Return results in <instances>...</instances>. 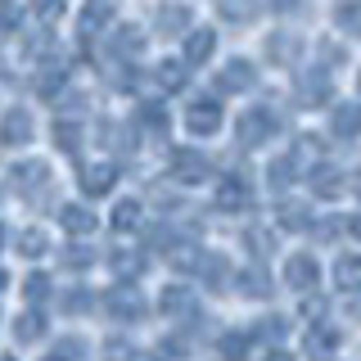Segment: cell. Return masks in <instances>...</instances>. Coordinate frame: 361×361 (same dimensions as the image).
I'll list each match as a JSON object with an SVG mask.
<instances>
[{
  "instance_id": "cell-1",
  "label": "cell",
  "mask_w": 361,
  "mask_h": 361,
  "mask_svg": "<svg viewBox=\"0 0 361 361\" xmlns=\"http://www.w3.org/2000/svg\"><path fill=\"white\" fill-rule=\"evenodd\" d=\"M285 285L298 289V293H312L321 285V262H316V253H289L285 257Z\"/></svg>"
},
{
  "instance_id": "cell-2",
  "label": "cell",
  "mask_w": 361,
  "mask_h": 361,
  "mask_svg": "<svg viewBox=\"0 0 361 361\" xmlns=\"http://www.w3.org/2000/svg\"><path fill=\"white\" fill-rule=\"evenodd\" d=\"M9 176H14V190L23 199H45L50 195V167L45 163H18Z\"/></svg>"
},
{
  "instance_id": "cell-3",
  "label": "cell",
  "mask_w": 361,
  "mask_h": 361,
  "mask_svg": "<svg viewBox=\"0 0 361 361\" xmlns=\"http://www.w3.org/2000/svg\"><path fill=\"white\" fill-rule=\"evenodd\" d=\"M271 131H276V118H271L267 109H248L244 118L235 122V135H240V145H244V149H253V145L271 140Z\"/></svg>"
},
{
  "instance_id": "cell-4",
  "label": "cell",
  "mask_w": 361,
  "mask_h": 361,
  "mask_svg": "<svg viewBox=\"0 0 361 361\" xmlns=\"http://www.w3.org/2000/svg\"><path fill=\"white\" fill-rule=\"evenodd\" d=\"M208 172H212V163L199 149H176L172 154V180H180V185H199V180H208Z\"/></svg>"
},
{
  "instance_id": "cell-5",
  "label": "cell",
  "mask_w": 361,
  "mask_h": 361,
  "mask_svg": "<svg viewBox=\"0 0 361 361\" xmlns=\"http://www.w3.org/2000/svg\"><path fill=\"white\" fill-rule=\"evenodd\" d=\"M185 127H190V135L221 131V104H217V99H195V104L185 109Z\"/></svg>"
},
{
  "instance_id": "cell-6",
  "label": "cell",
  "mask_w": 361,
  "mask_h": 361,
  "mask_svg": "<svg viewBox=\"0 0 361 361\" xmlns=\"http://www.w3.org/2000/svg\"><path fill=\"white\" fill-rule=\"evenodd\" d=\"M32 135H37V122H32V113L27 109H9L5 118H0V145H27Z\"/></svg>"
},
{
  "instance_id": "cell-7",
  "label": "cell",
  "mask_w": 361,
  "mask_h": 361,
  "mask_svg": "<svg viewBox=\"0 0 361 361\" xmlns=\"http://www.w3.org/2000/svg\"><path fill=\"white\" fill-rule=\"evenodd\" d=\"M253 82H257V73H253V63L248 59H231L217 73V90L221 95H240V90H253Z\"/></svg>"
},
{
  "instance_id": "cell-8",
  "label": "cell",
  "mask_w": 361,
  "mask_h": 361,
  "mask_svg": "<svg viewBox=\"0 0 361 361\" xmlns=\"http://www.w3.org/2000/svg\"><path fill=\"white\" fill-rule=\"evenodd\" d=\"M307 185H312L316 199H343V195H348V176L334 172V167H325V163L307 172Z\"/></svg>"
},
{
  "instance_id": "cell-9",
  "label": "cell",
  "mask_w": 361,
  "mask_h": 361,
  "mask_svg": "<svg viewBox=\"0 0 361 361\" xmlns=\"http://www.w3.org/2000/svg\"><path fill=\"white\" fill-rule=\"evenodd\" d=\"M104 307H109V316H113V321H140V316H145V298H140L135 289L118 285V289L109 293V302H104Z\"/></svg>"
},
{
  "instance_id": "cell-10",
  "label": "cell",
  "mask_w": 361,
  "mask_h": 361,
  "mask_svg": "<svg viewBox=\"0 0 361 361\" xmlns=\"http://www.w3.org/2000/svg\"><path fill=\"white\" fill-rule=\"evenodd\" d=\"M212 54H217V32L212 27H190L185 32V63L199 68V63H208Z\"/></svg>"
},
{
  "instance_id": "cell-11",
  "label": "cell",
  "mask_w": 361,
  "mask_h": 361,
  "mask_svg": "<svg viewBox=\"0 0 361 361\" xmlns=\"http://www.w3.org/2000/svg\"><path fill=\"white\" fill-rule=\"evenodd\" d=\"M113 185H118V167L113 163H95L82 172V195H90V199H104Z\"/></svg>"
},
{
  "instance_id": "cell-12",
  "label": "cell",
  "mask_w": 361,
  "mask_h": 361,
  "mask_svg": "<svg viewBox=\"0 0 361 361\" xmlns=\"http://www.w3.org/2000/svg\"><path fill=\"white\" fill-rule=\"evenodd\" d=\"M248 203H253V190H248L244 176H226L221 185H217V208L240 212V208H248Z\"/></svg>"
},
{
  "instance_id": "cell-13",
  "label": "cell",
  "mask_w": 361,
  "mask_h": 361,
  "mask_svg": "<svg viewBox=\"0 0 361 361\" xmlns=\"http://www.w3.org/2000/svg\"><path fill=\"white\" fill-rule=\"evenodd\" d=\"M330 131L338 140H361V104H338L330 118Z\"/></svg>"
},
{
  "instance_id": "cell-14",
  "label": "cell",
  "mask_w": 361,
  "mask_h": 361,
  "mask_svg": "<svg viewBox=\"0 0 361 361\" xmlns=\"http://www.w3.org/2000/svg\"><path fill=\"white\" fill-rule=\"evenodd\" d=\"M59 226L68 235H90V231H95V212H90L86 203H63V208H59Z\"/></svg>"
},
{
  "instance_id": "cell-15",
  "label": "cell",
  "mask_w": 361,
  "mask_h": 361,
  "mask_svg": "<svg viewBox=\"0 0 361 361\" xmlns=\"http://www.w3.org/2000/svg\"><path fill=\"white\" fill-rule=\"evenodd\" d=\"M158 307H163L167 321H176V316H190V312H195V293H190L185 285H167L163 298H158Z\"/></svg>"
},
{
  "instance_id": "cell-16",
  "label": "cell",
  "mask_w": 361,
  "mask_h": 361,
  "mask_svg": "<svg viewBox=\"0 0 361 361\" xmlns=\"http://www.w3.org/2000/svg\"><path fill=\"white\" fill-rule=\"evenodd\" d=\"M145 226V203L140 199H118V208H113V231L127 235V231H140Z\"/></svg>"
},
{
  "instance_id": "cell-17",
  "label": "cell",
  "mask_w": 361,
  "mask_h": 361,
  "mask_svg": "<svg viewBox=\"0 0 361 361\" xmlns=\"http://www.w3.org/2000/svg\"><path fill=\"white\" fill-rule=\"evenodd\" d=\"M334 285L343 293H361V253H343L334 262Z\"/></svg>"
},
{
  "instance_id": "cell-18",
  "label": "cell",
  "mask_w": 361,
  "mask_h": 361,
  "mask_svg": "<svg viewBox=\"0 0 361 361\" xmlns=\"http://www.w3.org/2000/svg\"><path fill=\"white\" fill-rule=\"evenodd\" d=\"M248 353H253V334L226 330V334L217 338V357H221V361H248Z\"/></svg>"
},
{
  "instance_id": "cell-19",
  "label": "cell",
  "mask_w": 361,
  "mask_h": 361,
  "mask_svg": "<svg viewBox=\"0 0 361 361\" xmlns=\"http://www.w3.org/2000/svg\"><path fill=\"white\" fill-rule=\"evenodd\" d=\"M18 253H23V257H45V253H50V235L37 231V226L18 231Z\"/></svg>"
},
{
  "instance_id": "cell-20",
  "label": "cell",
  "mask_w": 361,
  "mask_h": 361,
  "mask_svg": "<svg viewBox=\"0 0 361 361\" xmlns=\"http://www.w3.org/2000/svg\"><path fill=\"white\" fill-rule=\"evenodd\" d=\"M158 27H172V37H185L190 32V9L185 5H163L158 9Z\"/></svg>"
},
{
  "instance_id": "cell-21",
  "label": "cell",
  "mask_w": 361,
  "mask_h": 361,
  "mask_svg": "<svg viewBox=\"0 0 361 361\" xmlns=\"http://www.w3.org/2000/svg\"><path fill=\"white\" fill-rule=\"evenodd\" d=\"M54 145H59L63 154H77V145H82V122H73V118L54 122Z\"/></svg>"
},
{
  "instance_id": "cell-22",
  "label": "cell",
  "mask_w": 361,
  "mask_h": 361,
  "mask_svg": "<svg viewBox=\"0 0 361 361\" xmlns=\"http://www.w3.org/2000/svg\"><path fill=\"white\" fill-rule=\"evenodd\" d=\"M41 334H45L41 312H27V316H18V321H14V338H18V343H37Z\"/></svg>"
},
{
  "instance_id": "cell-23",
  "label": "cell",
  "mask_w": 361,
  "mask_h": 361,
  "mask_svg": "<svg viewBox=\"0 0 361 361\" xmlns=\"http://www.w3.org/2000/svg\"><path fill=\"white\" fill-rule=\"evenodd\" d=\"M338 348V330H325V325H312V334H307V353H321V357H330Z\"/></svg>"
},
{
  "instance_id": "cell-24",
  "label": "cell",
  "mask_w": 361,
  "mask_h": 361,
  "mask_svg": "<svg viewBox=\"0 0 361 361\" xmlns=\"http://www.w3.org/2000/svg\"><path fill=\"white\" fill-rule=\"evenodd\" d=\"M235 285H244L248 298H262V293H267V276H262L257 267H248V271H240V276H235Z\"/></svg>"
},
{
  "instance_id": "cell-25",
  "label": "cell",
  "mask_w": 361,
  "mask_h": 361,
  "mask_svg": "<svg viewBox=\"0 0 361 361\" xmlns=\"http://www.w3.org/2000/svg\"><path fill=\"white\" fill-rule=\"evenodd\" d=\"M312 217H307V208H302V203H280V226H289V231H302V226H307Z\"/></svg>"
},
{
  "instance_id": "cell-26",
  "label": "cell",
  "mask_w": 361,
  "mask_h": 361,
  "mask_svg": "<svg viewBox=\"0 0 361 361\" xmlns=\"http://www.w3.org/2000/svg\"><path fill=\"white\" fill-rule=\"evenodd\" d=\"M32 14L41 23H59L68 14V0H32Z\"/></svg>"
},
{
  "instance_id": "cell-27",
  "label": "cell",
  "mask_w": 361,
  "mask_h": 361,
  "mask_svg": "<svg viewBox=\"0 0 361 361\" xmlns=\"http://www.w3.org/2000/svg\"><path fill=\"white\" fill-rule=\"evenodd\" d=\"M23 298L41 307V302L50 298V276H27V280H23Z\"/></svg>"
},
{
  "instance_id": "cell-28",
  "label": "cell",
  "mask_w": 361,
  "mask_h": 361,
  "mask_svg": "<svg viewBox=\"0 0 361 361\" xmlns=\"http://www.w3.org/2000/svg\"><path fill=\"white\" fill-rule=\"evenodd\" d=\"M334 18L343 23V27L353 32V37H361V5H357V0H343V5L334 9Z\"/></svg>"
},
{
  "instance_id": "cell-29",
  "label": "cell",
  "mask_w": 361,
  "mask_h": 361,
  "mask_svg": "<svg viewBox=\"0 0 361 361\" xmlns=\"http://www.w3.org/2000/svg\"><path fill=\"white\" fill-rule=\"evenodd\" d=\"M267 54H271V59H280V63H289L293 54H298V41H293V37H271L267 41Z\"/></svg>"
},
{
  "instance_id": "cell-30",
  "label": "cell",
  "mask_w": 361,
  "mask_h": 361,
  "mask_svg": "<svg viewBox=\"0 0 361 361\" xmlns=\"http://www.w3.org/2000/svg\"><path fill=\"white\" fill-rule=\"evenodd\" d=\"M185 63H158V86L163 90H180L185 86V73H180Z\"/></svg>"
},
{
  "instance_id": "cell-31",
  "label": "cell",
  "mask_w": 361,
  "mask_h": 361,
  "mask_svg": "<svg viewBox=\"0 0 361 361\" xmlns=\"http://www.w3.org/2000/svg\"><path fill=\"white\" fill-rule=\"evenodd\" d=\"M109 18H113V9H109V5H95V0H90V9H86V14H82V32L109 27Z\"/></svg>"
},
{
  "instance_id": "cell-32",
  "label": "cell",
  "mask_w": 361,
  "mask_h": 361,
  "mask_svg": "<svg viewBox=\"0 0 361 361\" xmlns=\"http://www.w3.org/2000/svg\"><path fill=\"white\" fill-rule=\"evenodd\" d=\"M289 172H293V154H285V158H280V163H271V172H267V176H271V190H276V185L285 190L289 180H293Z\"/></svg>"
},
{
  "instance_id": "cell-33",
  "label": "cell",
  "mask_w": 361,
  "mask_h": 361,
  "mask_svg": "<svg viewBox=\"0 0 361 361\" xmlns=\"http://www.w3.org/2000/svg\"><path fill=\"white\" fill-rule=\"evenodd\" d=\"M221 9H226V18H253L257 14V0H221Z\"/></svg>"
},
{
  "instance_id": "cell-34",
  "label": "cell",
  "mask_w": 361,
  "mask_h": 361,
  "mask_svg": "<svg viewBox=\"0 0 361 361\" xmlns=\"http://www.w3.org/2000/svg\"><path fill=\"white\" fill-rule=\"evenodd\" d=\"M23 23V9H18V0H0V32H14Z\"/></svg>"
},
{
  "instance_id": "cell-35",
  "label": "cell",
  "mask_w": 361,
  "mask_h": 361,
  "mask_svg": "<svg viewBox=\"0 0 361 361\" xmlns=\"http://www.w3.org/2000/svg\"><path fill=\"white\" fill-rule=\"evenodd\" d=\"M113 271H118V276H127V271H131V276H140V271H145V257L140 253H113Z\"/></svg>"
},
{
  "instance_id": "cell-36",
  "label": "cell",
  "mask_w": 361,
  "mask_h": 361,
  "mask_svg": "<svg viewBox=\"0 0 361 361\" xmlns=\"http://www.w3.org/2000/svg\"><path fill=\"white\" fill-rule=\"evenodd\" d=\"M302 99H330V77L316 73V82L307 77V82H302Z\"/></svg>"
},
{
  "instance_id": "cell-37",
  "label": "cell",
  "mask_w": 361,
  "mask_h": 361,
  "mask_svg": "<svg viewBox=\"0 0 361 361\" xmlns=\"http://www.w3.org/2000/svg\"><path fill=\"white\" fill-rule=\"evenodd\" d=\"M59 86H63V68H50V73L37 77V95H54Z\"/></svg>"
},
{
  "instance_id": "cell-38",
  "label": "cell",
  "mask_w": 361,
  "mask_h": 361,
  "mask_svg": "<svg viewBox=\"0 0 361 361\" xmlns=\"http://www.w3.org/2000/svg\"><path fill=\"white\" fill-rule=\"evenodd\" d=\"M140 45H145V37L131 27V37H118V54H140Z\"/></svg>"
},
{
  "instance_id": "cell-39",
  "label": "cell",
  "mask_w": 361,
  "mask_h": 361,
  "mask_svg": "<svg viewBox=\"0 0 361 361\" xmlns=\"http://www.w3.org/2000/svg\"><path fill=\"white\" fill-rule=\"evenodd\" d=\"M262 334H276V338H285V334H289V321H285V316H267Z\"/></svg>"
},
{
  "instance_id": "cell-40",
  "label": "cell",
  "mask_w": 361,
  "mask_h": 361,
  "mask_svg": "<svg viewBox=\"0 0 361 361\" xmlns=\"http://www.w3.org/2000/svg\"><path fill=\"white\" fill-rule=\"evenodd\" d=\"M140 118L149 122V127H167V113L158 109V104H145V109H140Z\"/></svg>"
},
{
  "instance_id": "cell-41",
  "label": "cell",
  "mask_w": 361,
  "mask_h": 361,
  "mask_svg": "<svg viewBox=\"0 0 361 361\" xmlns=\"http://www.w3.org/2000/svg\"><path fill=\"white\" fill-rule=\"evenodd\" d=\"M271 9H280V14H298L302 0H271Z\"/></svg>"
},
{
  "instance_id": "cell-42",
  "label": "cell",
  "mask_w": 361,
  "mask_h": 361,
  "mask_svg": "<svg viewBox=\"0 0 361 361\" xmlns=\"http://www.w3.org/2000/svg\"><path fill=\"white\" fill-rule=\"evenodd\" d=\"M348 235H353V240H361V212H353V217H348Z\"/></svg>"
},
{
  "instance_id": "cell-43",
  "label": "cell",
  "mask_w": 361,
  "mask_h": 361,
  "mask_svg": "<svg viewBox=\"0 0 361 361\" xmlns=\"http://www.w3.org/2000/svg\"><path fill=\"white\" fill-rule=\"evenodd\" d=\"M267 361H293V357L285 353V348H271V353H267Z\"/></svg>"
},
{
  "instance_id": "cell-44",
  "label": "cell",
  "mask_w": 361,
  "mask_h": 361,
  "mask_svg": "<svg viewBox=\"0 0 361 361\" xmlns=\"http://www.w3.org/2000/svg\"><path fill=\"white\" fill-rule=\"evenodd\" d=\"M348 190H353V195H361V172H353V176H348Z\"/></svg>"
},
{
  "instance_id": "cell-45",
  "label": "cell",
  "mask_w": 361,
  "mask_h": 361,
  "mask_svg": "<svg viewBox=\"0 0 361 361\" xmlns=\"http://www.w3.org/2000/svg\"><path fill=\"white\" fill-rule=\"evenodd\" d=\"M353 312H357V316H361V302H357V307H353Z\"/></svg>"
},
{
  "instance_id": "cell-46",
  "label": "cell",
  "mask_w": 361,
  "mask_h": 361,
  "mask_svg": "<svg viewBox=\"0 0 361 361\" xmlns=\"http://www.w3.org/2000/svg\"><path fill=\"white\" fill-rule=\"evenodd\" d=\"M357 90H361V73H357Z\"/></svg>"
},
{
  "instance_id": "cell-47",
  "label": "cell",
  "mask_w": 361,
  "mask_h": 361,
  "mask_svg": "<svg viewBox=\"0 0 361 361\" xmlns=\"http://www.w3.org/2000/svg\"><path fill=\"white\" fill-rule=\"evenodd\" d=\"M0 244H5V231H0Z\"/></svg>"
}]
</instances>
